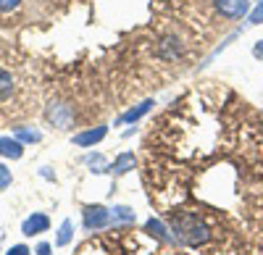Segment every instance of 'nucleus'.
I'll use <instances>...</instances> for the list:
<instances>
[{"instance_id":"nucleus-3","label":"nucleus","mask_w":263,"mask_h":255,"mask_svg":"<svg viewBox=\"0 0 263 255\" xmlns=\"http://www.w3.org/2000/svg\"><path fill=\"white\" fill-rule=\"evenodd\" d=\"M213 6L224 18H242L250 11V0H213Z\"/></svg>"},{"instance_id":"nucleus-13","label":"nucleus","mask_w":263,"mask_h":255,"mask_svg":"<svg viewBox=\"0 0 263 255\" xmlns=\"http://www.w3.org/2000/svg\"><path fill=\"white\" fill-rule=\"evenodd\" d=\"M11 92H13V76L0 69V100H6Z\"/></svg>"},{"instance_id":"nucleus-4","label":"nucleus","mask_w":263,"mask_h":255,"mask_svg":"<svg viewBox=\"0 0 263 255\" xmlns=\"http://www.w3.org/2000/svg\"><path fill=\"white\" fill-rule=\"evenodd\" d=\"M105 134H108V126H95V129H87V132L74 134V145L77 147H95Z\"/></svg>"},{"instance_id":"nucleus-16","label":"nucleus","mask_w":263,"mask_h":255,"mask_svg":"<svg viewBox=\"0 0 263 255\" xmlns=\"http://www.w3.org/2000/svg\"><path fill=\"white\" fill-rule=\"evenodd\" d=\"M250 24H260V21H263V0H258V6L250 11Z\"/></svg>"},{"instance_id":"nucleus-15","label":"nucleus","mask_w":263,"mask_h":255,"mask_svg":"<svg viewBox=\"0 0 263 255\" xmlns=\"http://www.w3.org/2000/svg\"><path fill=\"white\" fill-rule=\"evenodd\" d=\"M147 229H150V231H153V234H156V237L166 240V242L171 240V237H168V231H166V226H163L161 221H156V219H150V221H147Z\"/></svg>"},{"instance_id":"nucleus-8","label":"nucleus","mask_w":263,"mask_h":255,"mask_svg":"<svg viewBox=\"0 0 263 255\" xmlns=\"http://www.w3.org/2000/svg\"><path fill=\"white\" fill-rule=\"evenodd\" d=\"M150 108H153V100H142L137 108H132V111H126L116 124H132V121H137V119H142L145 113H150Z\"/></svg>"},{"instance_id":"nucleus-20","label":"nucleus","mask_w":263,"mask_h":255,"mask_svg":"<svg viewBox=\"0 0 263 255\" xmlns=\"http://www.w3.org/2000/svg\"><path fill=\"white\" fill-rule=\"evenodd\" d=\"M50 250H53V247H50L48 242H40V245L34 247V252H37V255H50Z\"/></svg>"},{"instance_id":"nucleus-18","label":"nucleus","mask_w":263,"mask_h":255,"mask_svg":"<svg viewBox=\"0 0 263 255\" xmlns=\"http://www.w3.org/2000/svg\"><path fill=\"white\" fill-rule=\"evenodd\" d=\"M18 3H21V0H0V13H8V11H13Z\"/></svg>"},{"instance_id":"nucleus-11","label":"nucleus","mask_w":263,"mask_h":255,"mask_svg":"<svg viewBox=\"0 0 263 255\" xmlns=\"http://www.w3.org/2000/svg\"><path fill=\"white\" fill-rule=\"evenodd\" d=\"M48 116H50V121H53V124H58L61 129H63V126L69 124V116H71V111H69V108H61V105H53V108L48 111Z\"/></svg>"},{"instance_id":"nucleus-12","label":"nucleus","mask_w":263,"mask_h":255,"mask_svg":"<svg viewBox=\"0 0 263 255\" xmlns=\"http://www.w3.org/2000/svg\"><path fill=\"white\" fill-rule=\"evenodd\" d=\"M87 166H90V171L92 174H103V171H111V166L105 163V158L100 155V153H95V155H87V161H84Z\"/></svg>"},{"instance_id":"nucleus-9","label":"nucleus","mask_w":263,"mask_h":255,"mask_svg":"<svg viewBox=\"0 0 263 255\" xmlns=\"http://www.w3.org/2000/svg\"><path fill=\"white\" fill-rule=\"evenodd\" d=\"M71 237H74V224H71L69 219H66V221L61 224V229H58V237H55V245H58V247H66V245L71 242Z\"/></svg>"},{"instance_id":"nucleus-7","label":"nucleus","mask_w":263,"mask_h":255,"mask_svg":"<svg viewBox=\"0 0 263 255\" xmlns=\"http://www.w3.org/2000/svg\"><path fill=\"white\" fill-rule=\"evenodd\" d=\"M137 166V158H135V153H121L114 163H111V174L114 176H121V174H126V171H132V168Z\"/></svg>"},{"instance_id":"nucleus-6","label":"nucleus","mask_w":263,"mask_h":255,"mask_svg":"<svg viewBox=\"0 0 263 255\" xmlns=\"http://www.w3.org/2000/svg\"><path fill=\"white\" fill-rule=\"evenodd\" d=\"M21 153H24V145H21L16 137L13 140L11 137H0V155H3V158L16 161V158H21Z\"/></svg>"},{"instance_id":"nucleus-2","label":"nucleus","mask_w":263,"mask_h":255,"mask_svg":"<svg viewBox=\"0 0 263 255\" xmlns=\"http://www.w3.org/2000/svg\"><path fill=\"white\" fill-rule=\"evenodd\" d=\"M108 224H114V221H111V210L105 205H87L84 208V229L87 231H100Z\"/></svg>"},{"instance_id":"nucleus-21","label":"nucleus","mask_w":263,"mask_h":255,"mask_svg":"<svg viewBox=\"0 0 263 255\" xmlns=\"http://www.w3.org/2000/svg\"><path fill=\"white\" fill-rule=\"evenodd\" d=\"M253 55H255V58H263V40H260L258 45L253 48Z\"/></svg>"},{"instance_id":"nucleus-14","label":"nucleus","mask_w":263,"mask_h":255,"mask_svg":"<svg viewBox=\"0 0 263 255\" xmlns=\"http://www.w3.org/2000/svg\"><path fill=\"white\" fill-rule=\"evenodd\" d=\"M16 140L18 142H40L42 134L37 129H24V126H18V129H16Z\"/></svg>"},{"instance_id":"nucleus-19","label":"nucleus","mask_w":263,"mask_h":255,"mask_svg":"<svg viewBox=\"0 0 263 255\" xmlns=\"http://www.w3.org/2000/svg\"><path fill=\"white\" fill-rule=\"evenodd\" d=\"M29 252H32V250H29L27 245H13V247L6 252V255H29Z\"/></svg>"},{"instance_id":"nucleus-5","label":"nucleus","mask_w":263,"mask_h":255,"mask_svg":"<svg viewBox=\"0 0 263 255\" xmlns=\"http://www.w3.org/2000/svg\"><path fill=\"white\" fill-rule=\"evenodd\" d=\"M48 226H50V219H48L45 213H32V216L24 221L21 231H24L27 237H32V234H42V231H48Z\"/></svg>"},{"instance_id":"nucleus-10","label":"nucleus","mask_w":263,"mask_h":255,"mask_svg":"<svg viewBox=\"0 0 263 255\" xmlns=\"http://www.w3.org/2000/svg\"><path fill=\"white\" fill-rule=\"evenodd\" d=\"M111 221L114 224H129V221H135V213H132V208H126V205H116V208H111Z\"/></svg>"},{"instance_id":"nucleus-17","label":"nucleus","mask_w":263,"mask_h":255,"mask_svg":"<svg viewBox=\"0 0 263 255\" xmlns=\"http://www.w3.org/2000/svg\"><path fill=\"white\" fill-rule=\"evenodd\" d=\"M8 184H11V168H6L0 163V189H6Z\"/></svg>"},{"instance_id":"nucleus-1","label":"nucleus","mask_w":263,"mask_h":255,"mask_svg":"<svg viewBox=\"0 0 263 255\" xmlns=\"http://www.w3.org/2000/svg\"><path fill=\"white\" fill-rule=\"evenodd\" d=\"M171 231L177 234L179 242L184 245H205L211 240V229L205 226V221H200V216H195V213H179V216H174L171 219Z\"/></svg>"}]
</instances>
